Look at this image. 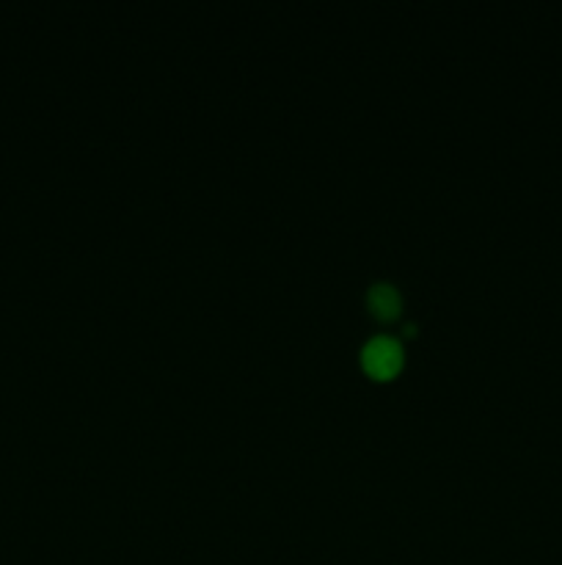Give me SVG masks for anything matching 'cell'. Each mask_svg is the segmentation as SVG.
I'll return each mask as SVG.
<instances>
[{
  "label": "cell",
  "mask_w": 562,
  "mask_h": 565,
  "mask_svg": "<svg viewBox=\"0 0 562 565\" xmlns=\"http://www.w3.org/2000/svg\"><path fill=\"white\" fill-rule=\"evenodd\" d=\"M367 307H369V312H372L375 318H380V320L397 318V315H400V309H402L400 290H397L395 285H389V281H378V285L369 287Z\"/></svg>",
  "instance_id": "cell-2"
},
{
  "label": "cell",
  "mask_w": 562,
  "mask_h": 565,
  "mask_svg": "<svg viewBox=\"0 0 562 565\" xmlns=\"http://www.w3.org/2000/svg\"><path fill=\"white\" fill-rule=\"evenodd\" d=\"M361 364L375 379H391L402 367V345L395 337H372V340L364 342Z\"/></svg>",
  "instance_id": "cell-1"
}]
</instances>
